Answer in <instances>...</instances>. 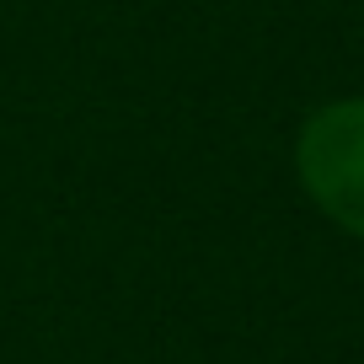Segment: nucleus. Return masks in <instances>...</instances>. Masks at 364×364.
Returning <instances> with one entry per match:
<instances>
[{"label": "nucleus", "instance_id": "1", "mask_svg": "<svg viewBox=\"0 0 364 364\" xmlns=\"http://www.w3.org/2000/svg\"><path fill=\"white\" fill-rule=\"evenodd\" d=\"M300 182L327 220L364 236V97L332 102L300 129Z\"/></svg>", "mask_w": 364, "mask_h": 364}]
</instances>
